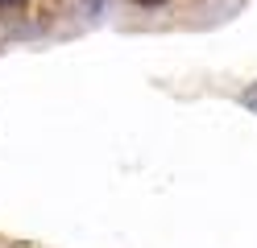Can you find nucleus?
Wrapping results in <instances>:
<instances>
[{
  "mask_svg": "<svg viewBox=\"0 0 257 248\" xmlns=\"http://www.w3.org/2000/svg\"><path fill=\"white\" fill-rule=\"evenodd\" d=\"M25 5V0H0V13H5V9H21Z\"/></svg>",
  "mask_w": 257,
  "mask_h": 248,
  "instance_id": "obj_2",
  "label": "nucleus"
},
{
  "mask_svg": "<svg viewBox=\"0 0 257 248\" xmlns=\"http://www.w3.org/2000/svg\"><path fill=\"white\" fill-rule=\"evenodd\" d=\"M240 104H245L253 116H257V83H253V87H245V91H240Z\"/></svg>",
  "mask_w": 257,
  "mask_h": 248,
  "instance_id": "obj_1",
  "label": "nucleus"
},
{
  "mask_svg": "<svg viewBox=\"0 0 257 248\" xmlns=\"http://www.w3.org/2000/svg\"><path fill=\"white\" fill-rule=\"evenodd\" d=\"M141 5H158V0H141Z\"/></svg>",
  "mask_w": 257,
  "mask_h": 248,
  "instance_id": "obj_3",
  "label": "nucleus"
}]
</instances>
